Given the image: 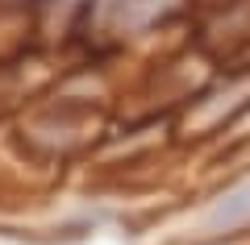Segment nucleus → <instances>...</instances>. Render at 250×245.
Instances as JSON below:
<instances>
[{"mask_svg":"<svg viewBox=\"0 0 250 245\" xmlns=\"http://www.w3.org/2000/svg\"><path fill=\"white\" fill-rule=\"evenodd\" d=\"M242 225H250V183L225 191L221 200L208 208V228H217V233H233V228H242Z\"/></svg>","mask_w":250,"mask_h":245,"instance_id":"f257e3e1","label":"nucleus"}]
</instances>
